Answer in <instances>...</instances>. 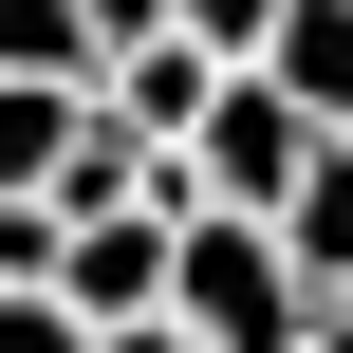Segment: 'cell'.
Instances as JSON below:
<instances>
[{
	"mask_svg": "<svg viewBox=\"0 0 353 353\" xmlns=\"http://www.w3.org/2000/svg\"><path fill=\"white\" fill-rule=\"evenodd\" d=\"M186 37H223V56H261V37H279V0H186Z\"/></svg>",
	"mask_w": 353,
	"mask_h": 353,
	"instance_id": "9",
	"label": "cell"
},
{
	"mask_svg": "<svg viewBox=\"0 0 353 353\" xmlns=\"http://www.w3.org/2000/svg\"><path fill=\"white\" fill-rule=\"evenodd\" d=\"M316 149H335V130H316V112H298V93L261 74V56H242V74H223V112L186 130V168H205V205H242V223H279Z\"/></svg>",
	"mask_w": 353,
	"mask_h": 353,
	"instance_id": "2",
	"label": "cell"
},
{
	"mask_svg": "<svg viewBox=\"0 0 353 353\" xmlns=\"http://www.w3.org/2000/svg\"><path fill=\"white\" fill-rule=\"evenodd\" d=\"M223 74H242V56H223V37H149V56H112V74H93V93H112V112H130V130H149V149H186V130H205V112H223Z\"/></svg>",
	"mask_w": 353,
	"mask_h": 353,
	"instance_id": "3",
	"label": "cell"
},
{
	"mask_svg": "<svg viewBox=\"0 0 353 353\" xmlns=\"http://www.w3.org/2000/svg\"><path fill=\"white\" fill-rule=\"evenodd\" d=\"M0 74H112L93 0H0Z\"/></svg>",
	"mask_w": 353,
	"mask_h": 353,
	"instance_id": "7",
	"label": "cell"
},
{
	"mask_svg": "<svg viewBox=\"0 0 353 353\" xmlns=\"http://www.w3.org/2000/svg\"><path fill=\"white\" fill-rule=\"evenodd\" d=\"M168 316H186L205 353H316V279H298V242H279V223L205 205V223H186V279H168Z\"/></svg>",
	"mask_w": 353,
	"mask_h": 353,
	"instance_id": "1",
	"label": "cell"
},
{
	"mask_svg": "<svg viewBox=\"0 0 353 353\" xmlns=\"http://www.w3.org/2000/svg\"><path fill=\"white\" fill-rule=\"evenodd\" d=\"M261 74L316 112V130H353V0H279V37H261Z\"/></svg>",
	"mask_w": 353,
	"mask_h": 353,
	"instance_id": "5",
	"label": "cell"
},
{
	"mask_svg": "<svg viewBox=\"0 0 353 353\" xmlns=\"http://www.w3.org/2000/svg\"><path fill=\"white\" fill-rule=\"evenodd\" d=\"M0 353H93V316H74L56 279H0Z\"/></svg>",
	"mask_w": 353,
	"mask_h": 353,
	"instance_id": "8",
	"label": "cell"
},
{
	"mask_svg": "<svg viewBox=\"0 0 353 353\" xmlns=\"http://www.w3.org/2000/svg\"><path fill=\"white\" fill-rule=\"evenodd\" d=\"M279 242H298V279H316V298H353V130L316 149V168H298V205H279Z\"/></svg>",
	"mask_w": 353,
	"mask_h": 353,
	"instance_id": "6",
	"label": "cell"
},
{
	"mask_svg": "<svg viewBox=\"0 0 353 353\" xmlns=\"http://www.w3.org/2000/svg\"><path fill=\"white\" fill-rule=\"evenodd\" d=\"M316 353H353V298H316Z\"/></svg>",
	"mask_w": 353,
	"mask_h": 353,
	"instance_id": "11",
	"label": "cell"
},
{
	"mask_svg": "<svg viewBox=\"0 0 353 353\" xmlns=\"http://www.w3.org/2000/svg\"><path fill=\"white\" fill-rule=\"evenodd\" d=\"M74 130H93V74H0V205H56Z\"/></svg>",
	"mask_w": 353,
	"mask_h": 353,
	"instance_id": "4",
	"label": "cell"
},
{
	"mask_svg": "<svg viewBox=\"0 0 353 353\" xmlns=\"http://www.w3.org/2000/svg\"><path fill=\"white\" fill-rule=\"evenodd\" d=\"M93 353H205V335H186V316H130V335H93Z\"/></svg>",
	"mask_w": 353,
	"mask_h": 353,
	"instance_id": "10",
	"label": "cell"
}]
</instances>
